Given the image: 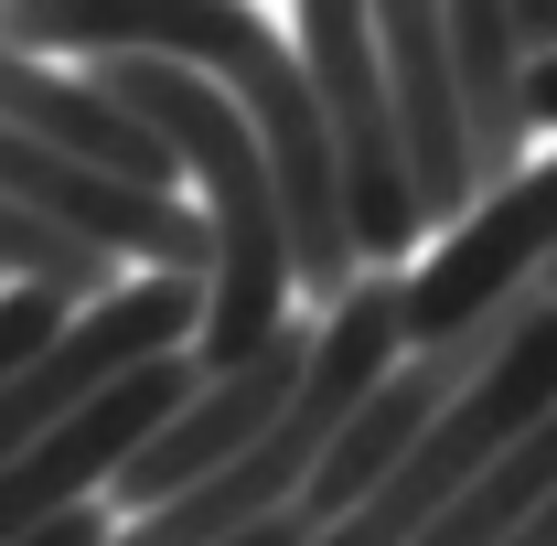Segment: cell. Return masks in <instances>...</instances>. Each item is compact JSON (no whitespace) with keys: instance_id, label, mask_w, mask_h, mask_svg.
I'll return each mask as SVG.
<instances>
[{"instance_id":"obj_1","label":"cell","mask_w":557,"mask_h":546,"mask_svg":"<svg viewBox=\"0 0 557 546\" xmlns=\"http://www.w3.org/2000/svg\"><path fill=\"white\" fill-rule=\"evenodd\" d=\"M289 54L311 75V108H322V150H333V204H344V247L354 278H408V247L429 236L408 194V150L386 119V75H375V33L354 0H311Z\"/></svg>"},{"instance_id":"obj_2","label":"cell","mask_w":557,"mask_h":546,"mask_svg":"<svg viewBox=\"0 0 557 546\" xmlns=\"http://www.w3.org/2000/svg\"><path fill=\"white\" fill-rule=\"evenodd\" d=\"M557 258V150L547 161H525L504 194L461 214L408 278H397V322H408V353L429 343H461V333H493Z\"/></svg>"},{"instance_id":"obj_3","label":"cell","mask_w":557,"mask_h":546,"mask_svg":"<svg viewBox=\"0 0 557 546\" xmlns=\"http://www.w3.org/2000/svg\"><path fill=\"white\" fill-rule=\"evenodd\" d=\"M194 322H205V278H119L108 300H86V311L65 322V343L0 386V472H11L44 429H65L97 386L139 375L150 353H183Z\"/></svg>"},{"instance_id":"obj_4","label":"cell","mask_w":557,"mask_h":546,"mask_svg":"<svg viewBox=\"0 0 557 546\" xmlns=\"http://www.w3.org/2000/svg\"><path fill=\"white\" fill-rule=\"evenodd\" d=\"M194 386H205L194 353H150L139 375L97 386L65 429H44V439L0 472V546L33 536V525H54V514H75V504H108V482L129 472V450L150 439V429H172V408H183Z\"/></svg>"},{"instance_id":"obj_5","label":"cell","mask_w":557,"mask_h":546,"mask_svg":"<svg viewBox=\"0 0 557 546\" xmlns=\"http://www.w3.org/2000/svg\"><path fill=\"white\" fill-rule=\"evenodd\" d=\"M300 364H311V322H278L247 364H225V375H205L183 408H172V429H150L129 450V472L108 482V514L129 525V514H150V504H172V493H194L205 472H225L258 429H269L278 408H289V386H300Z\"/></svg>"},{"instance_id":"obj_6","label":"cell","mask_w":557,"mask_h":546,"mask_svg":"<svg viewBox=\"0 0 557 546\" xmlns=\"http://www.w3.org/2000/svg\"><path fill=\"white\" fill-rule=\"evenodd\" d=\"M364 33H375L386 119H397V150H408L418 225H429V236H450V225L483 204V194H472V150H461V97H450V54H440V0H375V11H364Z\"/></svg>"},{"instance_id":"obj_7","label":"cell","mask_w":557,"mask_h":546,"mask_svg":"<svg viewBox=\"0 0 557 546\" xmlns=\"http://www.w3.org/2000/svg\"><path fill=\"white\" fill-rule=\"evenodd\" d=\"M504 322H515V311H504ZM504 322H493V333H461V343H429V353H397V364L375 375V397L344 418V439L322 450V472H311V493H300V525H333L344 504H364L375 482L397 472L418 439H429V418H440V408H450V397L493 364Z\"/></svg>"},{"instance_id":"obj_8","label":"cell","mask_w":557,"mask_h":546,"mask_svg":"<svg viewBox=\"0 0 557 546\" xmlns=\"http://www.w3.org/2000/svg\"><path fill=\"white\" fill-rule=\"evenodd\" d=\"M0 129L33 139V150H54V161H75V172H108V183H139V194H172L161 139L129 129V119L108 108L97 75L33 65V54H11V44H0Z\"/></svg>"},{"instance_id":"obj_9","label":"cell","mask_w":557,"mask_h":546,"mask_svg":"<svg viewBox=\"0 0 557 546\" xmlns=\"http://www.w3.org/2000/svg\"><path fill=\"white\" fill-rule=\"evenodd\" d=\"M440 54H450V97H461L472 194H504L525 172V54L504 33V0H440Z\"/></svg>"},{"instance_id":"obj_10","label":"cell","mask_w":557,"mask_h":546,"mask_svg":"<svg viewBox=\"0 0 557 546\" xmlns=\"http://www.w3.org/2000/svg\"><path fill=\"white\" fill-rule=\"evenodd\" d=\"M547 504H557V408L536 418V429H515V450H504V461H493V472L472 482L418 546H504L515 525H536Z\"/></svg>"},{"instance_id":"obj_11","label":"cell","mask_w":557,"mask_h":546,"mask_svg":"<svg viewBox=\"0 0 557 546\" xmlns=\"http://www.w3.org/2000/svg\"><path fill=\"white\" fill-rule=\"evenodd\" d=\"M65 300H54V289H11V278H0V386H11V375H22V364H44V353H54V343H65Z\"/></svg>"},{"instance_id":"obj_12","label":"cell","mask_w":557,"mask_h":546,"mask_svg":"<svg viewBox=\"0 0 557 546\" xmlns=\"http://www.w3.org/2000/svg\"><path fill=\"white\" fill-rule=\"evenodd\" d=\"M504 33L525 65H557V0H504Z\"/></svg>"},{"instance_id":"obj_13","label":"cell","mask_w":557,"mask_h":546,"mask_svg":"<svg viewBox=\"0 0 557 546\" xmlns=\"http://www.w3.org/2000/svg\"><path fill=\"white\" fill-rule=\"evenodd\" d=\"M119 536V514L108 504H75V514H54V525H33V536H11V546H108Z\"/></svg>"},{"instance_id":"obj_14","label":"cell","mask_w":557,"mask_h":546,"mask_svg":"<svg viewBox=\"0 0 557 546\" xmlns=\"http://www.w3.org/2000/svg\"><path fill=\"white\" fill-rule=\"evenodd\" d=\"M525 129H557V65H525Z\"/></svg>"},{"instance_id":"obj_15","label":"cell","mask_w":557,"mask_h":546,"mask_svg":"<svg viewBox=\"0 0 557 546\" xmlns=\"http://www.w3.org/2000/svg\"><path fill=\"white\" fill-rule=\"evenodd\" d=\"M300 536H311L300 514H269V525H247V536H236V546H300Z\"/></svg>"},{"instance_id":"obj_16","label":"cell","mask_w":557,"mask_h":546,"mask_svg":"<svg viewBox=\"0 0 557 546\" xmlns=\"http://www.w3.org/2000/svg\"><path fill=\"white\" fill-rule=\"evenodd\" d=\"M536 289H557V258H547V278H536Z\"/></svg>"}]
</instances>
